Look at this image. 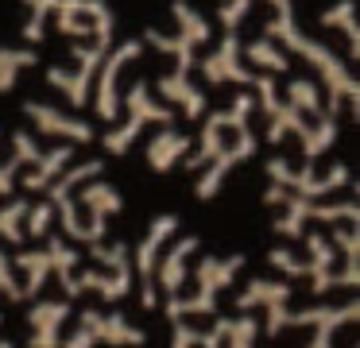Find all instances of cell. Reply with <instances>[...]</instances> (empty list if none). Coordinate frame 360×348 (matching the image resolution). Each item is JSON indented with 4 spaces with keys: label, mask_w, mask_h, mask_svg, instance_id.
Returning <instances> with one entry per match:
<instances>
[{
    "label": "cell",
    "mask_w": 360,
    "mask_h": 348,
    "mask_svg": "<svg viewBox=\"0 0 360 348\" xmlns=\"http://www.w3.org/2000/svg\"><path fill=\"white\" fill-rule=\"evenodd\" d=\"M70 317V302L55 298V302H35L32 314H27V325H32V348H58L63 344V321Z\"/></svg>",
    "instance_id": "12"
},
{
    "label": "cell",
    "mask_w": 360,
    "mask_h": 348,
    "mask_svg": "<svg viewBox=\"0 0 360 348\" xmlns=\"http://www.w3.org/2000/svg\"><path fill=\"white\" fill-rule=\"evenodd\" d=\"M94 344H97V333H94V309H82L78 329H74V337L66 340L63 348H94Z\"/></svg>",
    "instance_id": "45"
},
{
    "label": "cell",
    "mask_w": 360,
    "mask_h": 348,
    "mask_svg": "<svg viewBox=\"0 0 360 348\" xmlns=\"http://www.w3.org/2000/svg\"><path fill=\"white\" fill-rule=\"evenodd\" d=\"M140 54H143L140 39H124L120 46H112V54H105L101 70H97V77H94V82H97L94 108H97V116H101V120H117V116H120V89H117L120 70L132 66Z\"/></svg>",
    "instance_id": "6"
},
{
    "label": "cell",
    "mask_w": 360,
    "mask_h": 348,
    "mask_svg": "<svg viewBox=\"0 0 360 348\" xmlns=\"http://www.w3.org/2000/svg\"><path fill=\"white\" fill-rule=\"evenodd\" d=\"M248 8H252V0H225V4L217 8V20H221V27H225V35H233V31L240 27Z\"/></svg>",
    "instance_id": "42"
},
{
    "label": "cell",
    "mask_w": 360,
    "mask_h": 348,
    "mask_svg": "<svg viewBox=\"0 0 360 348\" xmlns=\"http://www.w3.org/2000/svg\"><path fill=\"white\" fill-rule=\"evenodd\" d=\"M24 8L32 12V15H27V23H24V39H27V43H43V39H47L51 12H58V0H24Z\"/></svg>",
    "instance_id": "36"
},
{
    "label": "cell",
    "mask_w": 360,
    "mask_h": 348,
    "mask_svg": "<svg viewBox=\"0 0 360 348\" xmlns=\"http://www.w3.org/2000/svg\"><path fill=\"white\" fill-rule=\"evenodd\" d=\"M171 15H174V23H179V35L186 39L190 46L210 43L213 27H210V20H205V15L198 12V8H190L186 0H174V4H171Z\"/></svg>",
    "instance_id": "24"
},
{
    "label": "cell",
    "mask_w": 360,
    "mask_h": 348,
    "mask_svg": "<svg viewBox=\"0 0 360 348\" xmlns=\"http://www.w3.org/2000/svg\"><path fill=\"white\" fill-rule=\"evenodd\" d=\"M287 131H295V136L302 139L306 131H310V124H306L302 116L287 105V101H279V105H275V112L267 116V143H283V136H287Z\"/></svg>",
    "instance_id": "30"
},
{
    "label": "cell",
    "mask_w": 360,
    "mask_h": 348,
    "mask_svg": "<svg viewBox=\"0 0 360 348\" xmlns=\"http://www.w3.org/2000/svg\"><path fill=\"white\" fill-rule=\"evenodd\" d=\"M264 39L267 43L290 46L298 58H306L314 70H318V77L326 82V89H329V101H321L326 116H337L341 112V101H349L352 120H360V82L352 77V70L333 54V46H326V43H318V39H310V35L298 31L295 12H275L271 20H267V27H264Z\"/></svg>",
    "instance_id": "1"
},
{
    "label": "cell",
    "mask_w": 360,
    "mask_h": 348,
    "mask_svg": "<svg viewBox=\"0 0 360 348\" xmlns=\"http://www.w3.org/2000/svg\"><path fill=\"white\" fill-rule=\"evenodd\" d=\"M0 348H16V344H12V340H0Z\"/></svg>",
    "instance_id": "50"
},
{
    "label": "cell",
    "mask_w": 360,
    "mask_h": 348,
    "mask_svg": "<svg viewBox=\"0 0 360 348\" xmlns=\"http://www.w3.org/2000/svg\"><path fill=\"white\" fill-rule=\"evenodd\" d=\"M240 39H236V31L233 35H225L217 43V51L213 54H205L198 66H202V74L210 77L213 85L217 82H236V85H252V70L248 66H240Z\"/></svg>",
    "instance_id": "11"
},
{
    "label": "cell",
    "mask_w": 360,
    "mask_h": 348,
    "mask_svg": "<svg viewBox=\"0 0 360 348\" xmlns=\"http://www.w3.org/2000/svg\"><path fill=\"white\" fill-rule=\"evenodd\" d=\"M51 221H55V209H51V201H35V205L27 209L24 236H47V232H51Z\"/></svg>",
    "instance_id": "40"
},
{
    "label": "cell",
    "mask_w": 360,
    "mask_h": 348,
    "mask_svg": "<svg viewBox=\"0 0 360 348\" xmlns=\"http://www.w3.org/2000/svg\"><path fill=\"white\" fill-rule=\"evenodd\" d=\"M171 329V348H198V340H202V329L190 321H174Z\"/></svg>",
    "instance_id": "46"
},
{
    "label": "cell",
    "mask_w": 360,
    "mask_h": 348,
    "mask_svg": "<svg viewBox=\"0 0 360 348\" xmlns=\"http://www.w3.org/2000/svg\"><path fill=\"white\" fill-rule=\"evenodd\" d=\"M0 325H4V314H0Z\"/></svg>",
    "instance_id": "51"
},
{
    "label": "cell",
    "mask_w": 360,
    "mask_h": 348,
    "mask_svg": "<svg viewBox=\"0 0 360 348\" xmlns=\"http://www.w3.org/2000/svg\"><path fill=\"white\" fill-rule=\"evenodd\" d=\"M240 54L252 62V66H259V70H271V74H287V54L279 51L275 43H267V39H256V43H248V46H240Z\"/></svg>",
    "instance_id": "32"
},
{
    "label": "cell",
    "mask_w": 360,
    "mask_h": 348,
    "mask_svg": "<svg viewBox=\"0 0 360 348\" xmlns=\"http://www.w3.org/2000/svg\"><path fill=\"white\" fill-rule=\"evenodd\" d=\"M256 147H259V139H256V131H252V128H248V131H236V139H233V143H225V151H221L217 159L210 162V170L198 178L194 193H198L202 201L217 198L221 186H225V178L233 174V167H236V162H248L252 155H256Z\"/></svg>",
    "instance_id": "8"
},
{
    "label": "cell",
    "mask_w": 360,
    "mask_h": 348,
    "mask_svg": "<svg viewBox=\"0 0 360 348\" xmlns=\"http://www.w3.org/2000/svg\"><path fill=\"white\" fill-rule=\"evenodd\" d=\"M360 317V302H345V306H318V317H314V340L306 348H333V337L341 325L356 321Z\"/></svg>",
    "instance_id": "18"
},
{
    "label": "cell",
    "mask_w": 360,
    "mask_h": 348,
    "mask_svg": "<svg viewBox=\"0 0 360 348\" xmlns=\"http://www.w3.org/2000/svg\"><path fill=\"white\" fill-rule=\"evenodd\" d=\"M310 198H298V193H290L287 201H283V217L275 221V232L287 240H298L306 232V221H310Z\"/></svg>",
    "instance_id": "28"
},
{
    "label": "cell",
    "mask_w": 360,
    "mask_h": 348,
    "mask_svg": "<svg viewBox=\"0 0 360 348\" xmlns=\"http://www.w3.org/2000/svg\"><path fill=\"white\" fill-rule=\"evenodd\" d=\"M74 201H82V209L89 213V224H86L89 244H105V221H109V213H120V209H124L120 190L97 178V182L82 186V198H74Z\"/></svg>",
    "instance_id": "10"
},
{
    "label": "cell",
    "mask_w": 360,
    "mask_h": 348,
    "mask_svg": "<svg viewBox=\"0 0 360 348\" xmlns=\"http://www.w3.org/2000/svg\"><path fill=\"white\" fill-rule=\"evenodd\" d=\"M221 131H225V112H210V116H205L202 136H198V151L186 155V159H182V167H186V170H198V167H205V162L217 159V155L225 151V139H221Z\"/></svg>",
    "instance_id": "20"
},
{
    "label": "cell",
    "mask_w": 360,
    "mask_h": 348,
    "mask_svg": "<svg viewBox=\"0 0 360 348\" xmlns=\"http://www.w3.org/2000/svg\"><path fill=\"white\" fill-rule=\"evenodd\" d=\"M0 294L8 302H24V290H20L16 283V271H12V255L8 252H0Z\"/></svg>",
    "instance_id": "43"
},
{
    "label": "cell",
    "mask_w": 360,
    "mask_h": 348,
    "mask_svg": "<svg viewBox=\"0 0 360 348\" xmlns=\"http://www.w3.org/2000/svg\"><path fill=\"white\" fill-rule=\"evenodd\" d=\"M310 221H326V224H352L360 228V205L356 201H329V205H310Z\"/></svg>",
    "instance_id": "35"
},
{
    "label": "cell",
    "mask_w": 360,
    "mask_h": 348,
    "mask_svg": "<svg viewBox=\"0 0 360 348\" xmlns=\"http://www.w3.org/2000/svg\"><path fill=\"white\" fill-rule=\"evenodd\" d=\"M179 232V217L174 213H163V217H155L151 221V228L143 232V240H140V247H136V271H140V286H143V294H140V302H143V309H155L159 306V294H155V263H159V255H163V244Z\"/></svg>",
    "instance_id": "7"
},
{
    "label": "cell",
    "mask_w": 360,
    "mask_h": 348,
    "mask_svg": "<svg viewBox=\"0 0 360 348\" xmlns=\"http://www.w3.org/2000/svg\"><path fill=\"white\" fill-rule=\"evenodd\" d=\"M267 263H271L279 275H287V278H302V275H310V267H306V259H298L295 252H287V247H271L267 252Z\"/></svg>",
    "instance_id": "39"
},
{
    "label": "cell",
    "mask_w": 360,
    "mask_h": 348,
    "mask_svg": "<svg viewBox=\"0 0 360 348\" xmlns=\"http://www.w3.org/2000/svg\"><path fill=\"white\" fill-rule=\"evenodd\" d=\"M321 27L345 31V39H349V54L360 58V27H356V4H352V0H337L333 8H326V12H321Z\"/></svg>",
    "instance_id": "23"
},
{
    "label": "cell",
    "mask_w": 360,
    "mask_h": 348,
    "mask_svg": "<svg viewBox=\"0 0 360 348\" xmlns=\"http://www.w3.org/2000/svg\"><path fill=\"white\" fill-rule=\"evenodd\" d=\"M229 325H233L229 317H217L210 333L202 329V340H198V348H221V344H225V337H229Z\"/></svg>",
    "instance_id": "47"
},
{
    "label": "cell",
    "mask_w": 360,
    "mask_h": 348,
    "mask_svg": "<svg viewBox=\"0 0 360 348\" xmlns=\"http://www.w3.org/2000/svg\"><path fill=\"white\" fill-rule=\"evenodd\" d=\"M159 93H163L167 101H174V105L182 108V116H190V120H202L205 116V93L198 89V85H190L186 74H159Z\"/></svg>",
    "instance_id": "16"
},
{
    "label": "cell",
    "mask_w": 360,
    "mask_h": 348,
    "mask_svg": "<svg viewBox=\"0 0 360 348\" xmlns=\"http://www.w3.org/2000/svg\"><path fill=\"white\" fill-rule=\"evenodd\" d=\"M244 263H248V255L236 252V255H225V259H213V255H205L202 263H198V294L194 298H167L163 314L167 321H186V317L194 314H217V290H225V286H233V278L244 271Z\"/></svg>",
    "instance_id": "2"
},
{
    "label": "cell",
    "mask_w": 360,
    "mask_h": 348,
    "mask_svg": "<svg viewBox=\"0 0 360 348\" xmlns=\"http://www.w3.org/2000/svg\"><path fill=\"white\" fill-rule=\"evenodd\" d=\"M290 294L295 290H290V283H283V278H252V283L236 294V309H240V314H252L256 306L283 309L290 302Z\"/></svg>",
    "instance_id": "15"
},
{
    "label": "cell",
    "mask_w": 360,
    "mask_h": 348,
    "mask_svg": "<svg viewBox=\"0 0 360 348\" xmlns=\"http://www.w3.org/2000/svg\"><path fill=\"white\" fill-rule=\"evenodd\" d=\"M43 252H47V259H51V271L58 275V283H63V290H66V286H70V278H74V267L82 263V255L74 252V247L66 244L63 236H51Z\"/></svg>",
    "instance_id": "31"
},
{
    "label": "cell",
    "mask_w": 360,
    "mask_h": 348,
    "mask_svg": "<svg viewBox=\"0 0 360 348\" xmlns=\"http://www.w3.org/2000/svg\"><path fill=\"white\" fill-rule=\"evenodd\" d=\"M190 143L194 139L190 136H182V131H174V128H167V131H159L155 139L148 143V162H151V170H171L174 162H182L190 155Z\"/></svg>",
    "instance_id": "19"
},
{
    "label": "cell",
    "mask_w": 360,
    "mask_h": 348,
    "mask_svg": "<svg viewBox=\"0 0 360 348\" xmlns=\"http://www.w3.org/2000/svg\"><path fill=\"white\" fill-rule=\"evenodd\" d=\"M70 51H74V62H78V66L74 70L47 66V85H55V89L70 101V108H86V101L94 97L97 70H101L105 54L112 51V35H94L89 43H78V46H70Z\"/></svg>",
    "instance_id": "3"
},
{
    "label": "cell",
    "mask_w": 360,
    "mask_h": 348,
    "mask_svg": "<svg viewBox=\"0 0 360 348\" xmlns=\"http://www.w3.org/2000/svg\"><path fill=\"white\" fill-rule=\"evenodd\" d=\"M24 112L32 116V124H35L39 136H63V139H70V143H94L97 139V131L89 128L82 116H70V112H63V108H55V105L27 101Z\"/></svg>",
    "instance_id": "9"
},
{
    "label": "cell",
    "mask_w": 360,
    "mask_h": 348,
    "mask_svg": "<svg viewBox=\"0 0 360 348\" xmlns=\"http://www.w3.org/2000/svg\"><path fill=\"white\" fill-rule=\"evenodd\" d=\"M27 209H32L27 198H16V201H8V205L0 209V240H8V244H20V240H24Z\"/></svg>",
    "instance_id": "34"
},
{
    "label": "cell",
    "mask_w": 360,
    "mask_h": 348,
    "mask_svg": "<svg viewBox=\"0 0 360 348\" xmlns=\"http://www.w3.org/2000/svg\"><path fill=\"white\" fill-rule=\"evenodd\" d=\"M287 198H290V190H283V186L267 182V190H264V205H283Z\"/></svg>",
    "instance_id": "48"
},
{
    "label": "cell",
    "mask_w": 360,
    "mask_h": 348,
    "mask_svg": "<svg viewBox=\"0 0 360 348\" xmlns=\"http://www.w3.org/2000/svg\"><path fill=\"white\" fill-rule=\"evenodd\" d=\"M337 131H341L337 116H321V120H318V124H314V128L302 136V159H306V162H314L318 155H326L329 147L337 143Z\"/></svg>",
    "instance_id": "29"
},
{
    "label": "cell",
    "mask_w": 360,
    "mask_h": 348,
    "mask_svg": "<svg viewBox=\"0 0 360 348\" xmlns=\"http://www.w3.org/2000/svg\"><path fill=\"white\" fill-rule=\"evenodd\" d=\"M287 105L295 108L298 116L302 112H310V116H326V108H321V93H318V85L310 82V77H295V82H290V89H287Z\"/></svg>",
    "instance_id": "33"
},
{
    "label": "cell",
    "mask_w": 360,
    "mask_h": 348,
    "mask_svg": "<svg viewBox=\"0 0 360 348\" xmlns=\"http://www.w3.org/2000/svg\"><path fill=\"white\" fill-rule=\"evenodd\" d=\"M143 39H148V43L155 46L159 54H171V58H174V70H179V74H190V66L198 62L194 46H190L182 35H163V31L148 27V31H143Z\"/></svg>",
    "instance_id": "26"
},
{
    "label": "cell",
    "mask_w": 360,
    "mask_h": 348,
    "mask_svg": "<svg viewBox=\"0 0 360 348\" xmlns=\"http://www.w3.org/2000/svg\"><path fill=\"white\" fill-rule=\"evenodd\" d=\"M39 66V51L35 46H0V93H12L20 70Z\"/></svg>",
    "instance_id": "25"
},
{
    "label": "cell",
    "mask_w": 360,
    "mask_h": 348,
    "mask_svg": "<svg viewBox=\"0 0 360 348\" xmlns=\"http://www.w3.org/2000/svg\"><path fill=\"white\" fill-rule=\"evenodd\" d=\"M267 178H271L275 186H283V190H290V193H298V198H310V201H318L321 193H333V190H341V186H349L352 182V174H349V167L345 162H333V167L326 170V174H318V167L314 162H306V167H290L287 159H267Z\"/></svg>",
    "instance_id": "5"
},
{
    "label": "cell",
    "mask_w": 360,
    "mask_h": 348,
    "mask_svg": "<svg viewBox=\"0 0 360 348\" xmlns=\"http://www.w3.org/2000/svg\"><path fill=\"white\" fill-rule=\"evenodd\" d=\"M58 15V31L70 39H78V43H86V39H94V23L82 20V15H70V12H55Z\"/></svg>",
    "instance_id": "44"
},
{
    "label": "cell",
    "mask_w": 360,
    "mask_h": 348,
    "mask_svg": "<svg viewBox=\"0 0 360 348\" xmlns=\"http://www.w3.org/2000/svg\"><path fill=\"white\" fill-rule=\"evenodd\" d=\"M70 159H74V147L70 143H58V147H51V151H43L39 162H35V170L24 178V190H32V193L35 190H47V186L63 174V167Z\"/></svg>",
    "instance_id": "21"
},
{
    "label": "cell",
    "mask_w": 360,
    "mask_h": 348,
    "mask_svg": "<svg viewBox=\"0 0 360 348\" xmlns=\"http://www.w3.org/2000/svg\"><path fill=\"white\" fill-rule=\"evenodd\" d=\"M94 333H97V344L105 340V344H112V348H140V344H148V333L136 329L124 314L105 317V314L94 309Z\"/></svg>",
    "instance_id": "17"
},
{
    "label": "cell",
    "mask_w": 360,
    "mask_h": 348,
    "mask_svg": "<svg viewBox=\"0 0 360 348\" xmlns=\"http://www.w3.org/2000/svg\"><path fill=\"white\" fill-rule=\"evenodd\" d=\"M256 337H259V317L256 314H240L233 325H229V348H256Z\"/></svg>",
    "instance_id": "37"
},
{
    "label": "cell",
    "mask_w": 360,
    "mask_h": 348,
    "mask_svg": "<svg viewBox=\"0 0 360 348\" xmlns=\"http://www.w3.org/2000/svg\"><path fill=\"white\" fill-rule=\"evenodd\" d=\"M198 247H202L198 236H182V240H174V247L155 263V283L163 286L167 298H179L182 294V286H186V259L198 252Z\"/></svg>",
    "instance_id": "14"
},
{
    "label": "cell",
    "mask_w": 360,
    "mask_h": 348,
    "mask_svg": "<svg viewBox=\"0 0 360 348\" xmlns=\"http://www.w3.org/2000/svg\"><path fill=\"white\" fill-rule=\"evenodd\" d=\"M124 108H128V124L124 128H109L101 136L105 151L109 155H128V147L140 139L143 124H174V108L159 105L155 97H151L148 82H136L132 89L124 93Z\"/></svg>",
    "instance_id": "4"
},
{
    "label": "cell",
    "mask_w": 360,
    "mask_h": 348,
    "mask_svg": "<svg viewBox=\"0 0 360 348\" xmlns=\"http://www.w3.org/2000/svg\"><path fill=\"white\" fill-rule=\"evenodd\" d=\"M101 174H105V159H86V162H78L74 170H63V174H58L55 182L47 186V198H58V193H74L78 186L97 182Z\"/></svg>",
    "instance_id": "27"
},
{
    "label": "cell",
    "mask_w": 360,
    "mask_h": 348,
    "mask_svg": "<svg viewBox=\"0 0 360 348\" xmlns=\"http://www.w3.org/2000/svg\"><path fill=\"white\" fill-rule=\"evenodd\" d=\"M12 271H24L27 275V283L20 286V290H24V302H27L43 290V283H47V275H51V259H47V252H16L12 255Z\"/></svg>",
    "instance_id": "22"
},
{
    "label": "cell",
    "mask_w": 360,
    "mask_h": 348,
    "mask_svg": "<svg viewBox=\"0 0 360 348\" xmlns=\"http://www.w3.org/2000/svg\"><path fill=\"white\" fill-rule=\"evenodd\" d=\"M306 252H310L306 267H310V294L314 298H321L326 290L345 286V278L333 275L337 252H333V244H329V236H321V232H306Z\"/></svg>",
    "instance_id": "13"
},
{
    "label": "cell",
    "mask_w": 360,
    "mask_h": 348,
    "mask_svg": "<svg viewBox=\"0 0 360 348\" xmlns=\"http://www.w3.org/2000/svg\"><path fill=\"white\" fill-rule=\"evenodd\" d=\"M39 143H35V136L32 131H16V136H12V159L20 162V167H35V162H39Z\"/></svg>",
    "instance_id": "41"
},
{
    "label": "cell",
    "mask_w": 360,
    "mask_h": 348,
    "mask_svg": "<svg viewBox=\"0 0 360 348\" xmlns=\"http://www.w3.org/2000/svg\"><path fill=\"white\" fill-rule=\"evenodd\" d=\"M267 4H271L275 12H290V0H267Z\"/></svg>",
    "instance_id": "49"
},
{
    "label": "cell",
    "mask_w": 360,
    "mask_h": 348,
    "mask_svg": "<svg viewBox=\"0 0 360 348\" xmlns=\"http://www.w3.org/2000/svg\"><path fill=\"white\" fill-rule=\"evenodd\" d=\"M252 112H256V97H252V93H236V101L225 108V128L248 131V116Z\"/></svg>",
    "instance_id": "38"
}]
</instances>
